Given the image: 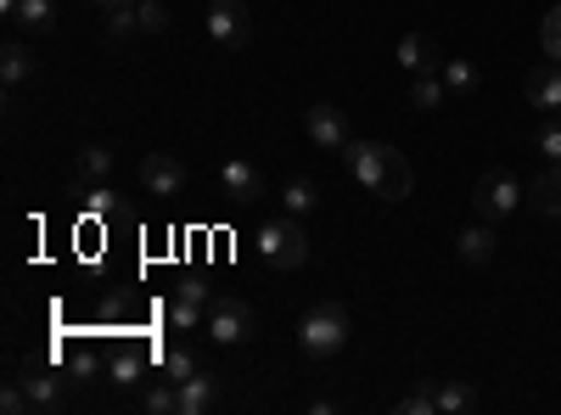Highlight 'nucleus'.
<instances>
[{
    "label": "nucleus",
    "mask_w": 561,
    "mask_h": 415,
    "mask_svg": "<svg viewBox=\"0 0 561 415\" xmlns=\"http://www.w3.org/2000/svg\"><path fill=\"white\" fill-rule=\"evenodd\" d=\"M343 163L359 186L377 197V203H404L410 186H415V169L404 163V152L382 147V141H348L343 147Z\"/></svg>",
    "instance_id": "nucleus-1"
},
{
    "label": "nucleus",
    "mask_w": 561,
    "mask_h": 415,
    "mask_svg": "<svg viewBox=\"0 0 561 415\" xmlns=\"http://www.w3.org/2000/svg\"><path fill=\"white\" fill-rule=\"evenodd\" d=\"M348 332H354V326H348V309L325 298V303H314V309L298 320V348H304L309 359H332V354L348 348Z\"/></svg>",
    "instance_id": "nucleus-2"
},
{
    "label": "nucleus",
    "mask_w": 561,
    "mask_h": 415,
    "mask_svg": "<svg viewBox=\"0 0 561 415\" xmlns=\"http://www.w3.org/2000/svg\"><path fill=\"white\" fill-rule=\"evenodd\" d=\"M259 258H264L270 269H298V264H309V237H304L298 214H280V219H264V224H259Z\"/></svg>",
    "instance_id": "nucleus-3"
},
{
    "label": "nucleus",
    "mask_w": 561,
    "mask_h": 415,
    "mask_svg": "<svg viewBox=\"0 0 561 415\" xmlns=\"http://www.w3.org/2000/svg\"><path fill=\"white\" fill-rule=\"evenodd\" d=\"M528 192H523V180L511 174V169H489L483 180H478V192H472V208H478V219H505V214H517V203H523Z\"/></svg>",
    "instance_id": "nucleus-4"
},
{
    "label": "nucleus",
    "mask_w": 561,
    "mask_h": 415,
    "mask_svg": "<svg viewBox=\"0 0 561 415\" xmlns=\"http://www.w3.org/2000/svg\"><path fill=\"white\" fill-rule=\"evenodd\" d=\"M203 332L219 343V348H242L253 337V309L242 298H214L208 303V320H203Z\"/></svg>",
    "instance_id": "nucleus-5"
},
{
    "label": "nucleus",
    "mask_w": 561,
    "mask_h": 415,
    "mask_svg": "<svg viewBox=\"0 0 561 415\" xmlns=\"http://www.w3.org/2000/svg\"><path fill=\"white\" fill-rule=\"evenodd\" d=\"M253 34V12H248V0H214L208 7V39L225 45V51H242Z\"/></svg>",
    "instance_id": "nucleus-6"
},
{
    "label": "nucleus",
    "mask_w": 561,
    "mask_h": 415,
    "mask_svg": "<svg viewBox=\"0 0 561 415\" xmlns=\"http://www.w3.org/2000/svg\"><path fill=\"white\" fill-rule=\"evenodd\" d=\"M18 382H23V393H28V404H34V410H62V404H68V393L79 388V377H73V371L62 377V371H51V365H28V371H23Z\"/></svg>",
    "instance_id": "nucleus-7"
},
{
    "label": "nucleus",
    "mask_w": 561,
    "mask_h": 415,
    "mask_svg": "<svg viewBox=\"0 0 561 415\" xmlns=\"http://www.w3.org/2000/svg\"><path fill=\"white\" fill-rule=\"evenodd\" d=\"M304 135L320 147V152H343L354 135H348V118H343V107H332V102H314L309 113H304Z\"/></svg>",
    "instance_id": "nucleus-8"
},
{
    "label": "nucleus",
    "mask_w": 561,
    "mask_h": 415,
    "mask_svg": "<svg viewBox=\"0 0 561 415\" xmlns=\"http://www.w3.org/2000/svg\"><path fill=\"white\" fill-rule=\"evenodd\" d=\"M219 197H225L230 208L259 203V197H264V174H259V163H248V158L219 163Z\"/></svg>",
    "instance_id": "nucleus-9"
},
{
    "label": "nucleus",
    "mask_w": 561,
    "mask_h": 415,
    "mask_svg": "<svg viewBox=\"0 0 561 415\" xmlns=\"http://www.w3.org/2000/svg\"><path fill=\"white\" fill-rule=\"evenodd\" d=\"M140 186H147L152 197H180V192H185V163L169 158V152L140 158Z\"/></svg>",
    "instance_id": "nucleus-10"
},
{
    "label": "nucleus",
    "mask_w": 561,
    "mask_h": 415,
    "mask_svg": "<svg viewBox=\"0 0 561 415\" xmlns=\"http://www.w3.org/2000/svg\"><path fill=\"white\" fill-rule=\"evenodd\" d=\"M399 68H410V73H444L438 39H433V34H404V39H399Z\"/></svg>",
    "instance_id": "nucleus-11"
},
{
    "label": "nucleus",
    "mask_w": 561,
    "mask_h": 415,
    "mask_svg": "<svg viewBox=\"0 0 561 415\" xmlns=\"http://www.w3.org/2000/svg\"><path fill=\"white\" fill-rule=\"evenodd\" d=\"M528 107H539V113H561V62H539L534 73H528Z\"/></svg>",
    "instance_id": "nucleus-12"
},
{
    "label": "nucleus",
    "mask_w": 561,
    "mask_h": 415,
    "mask_svg": "<svg viewBox=\"0 0 561 415\" xmlns=\"http://www.w3.org/2000/svg\"><path fill=\"white\" fill-rule=\"evenodd\" d=\"M107 174H113V147H102V141L79 147V158H73V180H79V186H102Z\"/></svg>",
    "instance_id": "nucleus-13"
},
{
    "label": "nucleus",
    "mask_w": 561,
    "mask_h": 415,
    "mask_svg": "<svg viewBox=\"0 0 561 415\" xmlns=\"http://www.w3.org/2000/svg\"><path fill=\"white\" fill-rule=\"evenodd\" d=\"M455 253H460L466 264H489V258H494V230H489V219H483V224H466L460 237H455Z\"/></svg>",
    "instance_id": "nucleus-14"
},
{
    "label": "nucleus",
    "mask_w": 561,
    "mask_h": 415,
    "mask_svg": "<svg viewBox=\"0 0 561 415\" xmlns=\"http://www.w3.org/2000/svg\"><path fill=\"white\" fill-rule=\"evenodd\" d=\"M214 399H219V382L203 371L180 382V415H203V410H214Z\"/></svg>",
    "instance_id": "nucleus-15"
},
{
    "label": "nucleus",
    "mask_w": 561,
    "mask_h": 415,
    "mask_svg": "<svg viewBox=\"0 0 561 415\" xmlns=\"http://www.w3.org/2000/svg\"><path fill=\"white\" fill-rule=\"evenodd\" d=\"M444 102H449L444 73H415V84H410V107H415V113H438Z\"/></svg>",
    "instance_id": "nucleus-16"
},
{
    "label": "nucleus",
    "mask_w": 561,
    "mask_h": 415,
    "mask_svg": "<svg viewBox=\"0 0 561 415\" xmlns=\"http://www.w3.org/2000/svg\"><path fill=\"white\" fill-rule=\"evenodd\" d=\"M528 203L550 219H561V163H550V174H539L534 186H528Z\"/></svg>",
    "instance_id": "nucleus-17"
},
{
    "label": "nucleus",
    "mask_w": 561,
    "mask_h": 415,
    "mask_svg": "<svg viewBox=\"0 0 561 415\" xmlns=\"http://www.w3.org/2000/svg\"><path fill=\"white\" fill-rule=\"evenodd\" d=\"M433 404H438V415H466L478 404V393L466 382H433Z\"/></svg>",
    "instance_id": "nucleus-18"
},
{
    "label": "nucleus",
    "mask_w": 561,
    "mask_h": 415,
    "mask_svg": "<svg viewBox=\"0 0 561 415\" xmlns=\"http://www.w3.org/2000/svg\"><path fill=\"white\" fill-rule=\"evenodd\" d=\"M203 320H208V303H197V298L174 292V303H169V326H174V332H197Z\"/></svg>",
    "instance_id": "nucleus-19"
},
{
    "label": "nucleus",
    "mask_w": 561,
    "mask_h": 415,
    "mask_svg": "<svg viewBox=\"0 0 561 415\" xmlns=\"http://www.w3.org/2000/svg\"><path fill=\"white\" fill-rule=\"evenodd\" d=\"M34 73V51H28V45H7V51H0V79H7V84H23Z\"/></svg>",
    "instance_id": "nucleus-20"
},
{
    "label": "nucleus",
    "mask_w": 561,
    "mask_h": 415,
    "mask_svg": "<svg viewBox=\"0 0 561 415\" xmlns=\"http://www.w3.org/2000/svg\"><path fill=\"white\" fill-rule=\"evenodd\" d=\"M140 410H147V415H180V382H158V388H147V393H140Z\"/></svg>",
    "instance_id": "nucleus-21"
},
{
    "label": "nucleus",
    "mask_w": 561,
    "mask_h": 415,
    "mask_svg": "<svg viewBox=\"0 0 561 415\" xmlns=\"http://www.w3.org/2000/svg\"><path fill=\"white\" fill-rule=\"evenodd\" d=\"M12 23H23V28L45 34V28L57 23V7H51V0H18V12H12Z\"/></svg>",
    "instance_id": "nucleus-22"
},
{
    "label": "nucleus",
    "mask_w": 561,
    "mask_h": 415,
    "mask_svg": "<svg viewBox=\"0 0 561 415\" xmlns=\"http://www.w3.org/2000/svg\"><path fill=\"white\" fill-rule=\"evenodd\" d=\"M135 12H140V34H169V0H135Z\"/></svg>",
    "instance_id": "nucleus-23"
},
{
    "label": "nucleus",
    "mask_w": 561,
    "mask_h": 415,
    "mask_svg": "<svg viewBox=\"0 0 561 415\" xmlns=\"http://www.w3.org/2000/svg\"><path fill=\"white\" fill-rule=\"evenodd\" d=\"M444 84H449V96H472V90H478V68L472 62H444Z\"/></svg>",
    "instance_id": "nucleus-24"
},
{
    "label": "nucleus",
    "mask_w": 561,
    "mask_h": 415,
    "mask_svg": "<svg viewBox=\"0 0 561 415\" xmlns=\"http://www.w3.org/2000/svg\"><path fill=\"white\" fill-rule=\"evenodd\" d=\"M140 371H147V354H140V348H129V354L113 359V382H118V388H135Z\"/></svg>",
    "instance_id": "nucleus-25"
},
{
    "label": "nucleus",
    "mask_w": 561,
    "mask_h": 415,
    "mask_svg": "<svg viewBox=\"0 0 561 415\" xmlns=\"http://www.w3.org/2000/svg\"><path fill=\"white\" fill-rule=\"evenodd\" d=\"M539 51H545L550 62H561V7H550L545 23H539Z\"/></svg>",
    "instance_id": "nucleus-26"
},
{
    "label": "nucleus",
    "mask_w": 561,
    "mask_h": 415,
    "mask_svg": "<svg viewBox=\"0 0 561 415\" xmlns=\"http://www.w3.org/2000/svg\"><path fill=\"white\" fill-rule=\"evenodd\" d=\"M314 197H320V192H314V180H293V186L280 192V208H287V214H309Z\"/></svg>",
    "instance_id": "nucleus-27"
},
{
    "label": "nucleus",
    "mask_w": 561,
    "mask_h": 415,
    "mask_svg": "<svg viewBox=\"0 0 561 415\" xmlns=\"http://www.w3.org/2000/svg\"><path fill=\"white\" fill-rule=\"evenodd\" d=\"M107 34H113V39L140 34V12H135V0H124V7H113V12H107Z\"/></svg>",
    "instance_id": "nucleus-28"
},
{
    "label": "nucleus",
    "mask_w": 561,
    "mask_h": 415,
    "mask_svg": "<svg viewBox=\"0 0 561 415\" xmlns=\"http://www.w3.org/2000/svg\"><path fill=\"white\" fill-rule=\"evenodd\" d=\"M163 377H169V382L197 377V359H192V348H169V354H163Z\"/></svg>",
    "instance_id": "nucleus-29"
},
{
    "label": "nucleus",
    "mask_w": 561,
    "mask_h": 415,
    "mask_svg": "<svg viewBox=\"0 0 561 415\" xmlns=\"http://www.w3.org/2000/svg\"><path fill=\"white\" fill-rule=\"evenodd\" d=\"M399 415H438V404H433V382H427V388H415V393H404V399H399Z\"/></svg>",
    "instance_id": "nucleus-30"
},
{
    "label": "nucleus",
    "mask_w": 561,
    "mask_h": 415,
    "mask_svg": "<svg viewBox=\"0 0 561 415\" xmlns=\"http://www.w3.org/2000/svg\"><path fill=\"white\" fill-rule=\"evenodd\" d=\"M0 410H7V415H23V410H34V404H28V393H23V382H18V377H12V382H7V393H0Z\"/></svg>",
    "instance_id": "nucleus-31"
},
{
    "label": "nucleus",
    "mask_w": 561,
    "mask_h": 415,
    "mask_svg": "<svg viewBox=\"0 0 561 415\" xmlns=\"http://www.w3.org/2000/svg\"><path fill=\"white\" fill-rule=\"evenodd\" d=\"M84 208L96 214V219H107V214H113V192H107V186H90V192H84Z\"/></svg>",
    "instance_id": "nucleus-32"
},
{
    "label": "nucleus",
    "mask_w": 561,
    "mask_h": 415,
    "mask_svg": "<svg viewBox=\"0 0 561 415\" xmlns=\"http://www.w3.org/2000/svg\"><path fill=\"white\" fill-rule=\"evenodd\" d=\"M539 152H545L550 163H561V124H550V129L539 135Z\"/></svg>",
    "instance_id": "nucleus-33"
},
{
    "label": "nucleus",
    "mask_w": 561,
    "mask_h": 415,
    "mask_svg": "<svg viewBox=\"0 0 561 415\" xmlns=\"http://www.w3.org/2000/svg\"><path fill=\"white\" fill-rule=\"evenodd\" d=\"M180 292H185V298H197V303H214L208 287H197V281H180Z\"/></svg>",
    "instance_id": "nucleus-34"
},
{
    "label": "nucleus",
    "mask_w": 561,
    "mask_h": 415,
    "mask_svg": "<svg viewBox=\"0 0 561 415\" xmlns=\"http://www.w3.org/2000/svg\"><path fill=\"white\" fill-rule=\"evenodd\" d=\"M90 7H102V12H113V7H124V0H90Z\"/></svg>",
    "instance_id": "nucleus-35"
}]
</instances>
